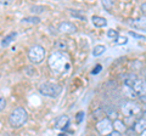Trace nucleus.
Wrapping results in <instances>:
<instances>
[{"instance_id": "nucleus-9", "label": "nucleus", "mask_w": 146, "mask_h": 136, "mask_svg": "<svg viewBox=\"0 0 146 136\" xmlns=\"http://www.w3.org/2000/svg\"><path fill=\"white\" fill-rule=\"evenodd\" d=\"M129 23L135 27V28H141V29H146V17H141V18L138 20H131Z\"/></svg>"}, {"instance_id": "nucleus-33", "label": "nucleus", "mask_w": 146, "mask_h": 136, "mask_svg": "<svg viewBox=\"0 0 146 136\" xmlns=\"http://www.w3.org/2000/svg\"><path fill=\"white\" fill-rule=\"evenodd\" d=\"M145 116H146V114H145Z\"/></svg>"}, {"instance_id": "nucleus-29", "label": "nucleus", "mask_w": 146, "mask_h": 136, "mask_svg": "<svg viewBox=\"0 0 146 136\" xmlns=\"http://www.w3.org/2000/svg\"><path fill=\"white\" fill-rule=\"evenodd\" d=\"M106 136H121V134L118 133V131H112L111 134H108V135H106Z\"/></svg>"}, {"instance_id": "nucleus-25", "label": "nucleus", "mask_w": 146, "mask_h": 136, "mask_svg": "<svg viewBox=\"0 0 146 136\" xmlns=\"http://www.w3.org/2000/svg\"><path fill=\"white\" fill-rule=\"evenodd\" d=\"M125 136H136V131L133 129H127L125 130Z\"/></svg>"}, {"instance_id": "nucleus-26", "label": "nucleus", "mask_w": 146, "mask_h": 136, "mask_svg": "<svg viewBox=\"0 0 146 136\" xmlns=\"http://www.w3.org/2000/svg\"><path fill=\"white\" fill-rule=\"evenodd\" d=\"M129 34L131 35V37H134V38H138V39H143V40H145L146 38L144 37V35H140V34H136V33H134V32H129Z\"/></svg>"}, {"instance_id": "nucleus-6", "label": "nucleus", "mask_w": 146, "mask_h": 136, "mask_svg": "<svg viewBox=\"0 0 146 136\" xmlns=\"http://www.w3.org/2000/svg\"><path fill=\"white\" fill-rule=\"evenodd\" d=\"M131 89H133V91L135 92V95H139V96H145V95H146V81L138 79Z\"/></svg>"}, {"instance_id": "nucleus-10", "label": "nucleus", "mask_w": 146, "mask_h": 136, "mask_svg": "<svg viewBox=\"0 0 146 136\" xmlns=\"http://www.w3.org/2000/svg\"><path fill=\"white\" fill-rule=\"evenodd\" d=\"M91 22H93V24L95 27H105L107 24L106 18L100 17V16H93V17H91Z\"/></svg>"}, {"instance_id": "nucleus-13", "label": "nucleus", "mask_w": 146, "mask_h": 136, "mask_svg": "<svg viewBox=\"0 0 146 136\" xmlns=\"http://www.w3.org/2000/svg\"><path fill=\"white\" fill-rule=\"evenodd\" d=\"M40 22V18L36 16H31V17H25L23 20L21 21L22 24H38Z\"/></svg>"}, {"instance_id": "nucleus-3", "label": "nucleus", "mask_w": 146, "mask_h": 136, "mask_svg": "<svg viewBox=\"0 0 146 136\" xmlns=\"http://www.w3.org/2000/svg\"><path fill=\"white\" fill-rule=\"evenodd\" d=\"M28 57H29V60L33 63L43 62L44 57H45V50H44V48L40 46V45H34V46H32L31 50L28 51Z\"/></svg>"}, {"instance_id": "nucleus-31", "label": "nucleus", "mask_w": 146, "mask_h": 136, "mask_svg": "<svg viewBox=\"0 0 146 136\" xmlns=\"http://www.w3.org/2000/svg\"><path fill=\"white\" fill-rule=\"evenodd\" d=\"M58 136H67V135H66V134H60Z\"/></svg>"}, {"instance_id": "nucleus-28", "label": "nucleus", "mask_w": 146, "mask_h": 136, "mask_svg": "<svg viewBox=\"0 0 146 136\" xmlns=\"http://www.w3.org/2000/svg\"><path fill=\"white\" fill-rule=\"evenodd\" d=\"M141 11H143V13H144L145 17H146V3L141 4Z\"/></svg>"}, {"instance_id": "nucleus-16", "label": "nucleus", "mask_w": 146, "mask_h": 136, "mask_svg": "<svg viewBox=\"0 0 146 136\" xmlns=\"http://www.w3.org/2000/svg\"><path fill=\"white\" fill-rule=\"evenodd\" d=\"M45 9L43 6H38V5H34V6H31V11L33 13H40V12H44Z\"/></svg>"}, {"instance_id": "nucleus-7", "label": "nucleus", "mask_w": 146, "mask_h": 136, "mask_svg": "<svg viewBox=\"0 0 146 136\" xmlns=\"http://www.w3.org/2000/svg\"><path fill=\"white\" fill-rule=\"evenodd\" d=\"M58 30L62 33H74L77 30V27L71 22H62L58 24Z\"/></svg>"}, {"instance_id": "nucleus-24", "label": "nucleus", "mask_w": 146, "mask_h": 136, "mask_svg": "<svg viewBox=\"0 0 146 136\" xmlns=\"http://www.w3.org/2000/svg\"><path fill=\"white\" fill-rule=\"evenodd\" d=\"M6 106V100L4 97H0V112L4 111V108Z\"/></svg>"}, {"instance_id": "nucleus-15", "label": "nucleus", "mask_w": 146, "mask_h": 136, "mask_svg": "<svg viewBox=\"0 0 146 136\" xmlns=\"http://www.w3.org/2000/svg\"><path fill=\"white\" fill-rule=\"evenodd\" d=\"M105 50H106V46H105V45H96V46L93 49V55L94 56H100L105 52Z\"/></svg>"}, {"instance_id": "nucleus-12", "label": "nucleus", "mask_w": 146, "mask_h": 136, "mask_svg": "<svg viewBox=\"0 0 146 136\" xmlns=\"http://www.w3.org/2000/svg\"><path fill=\"white\" fill-rule=\"evenodd\" d=\"M134 130L136 133H144L146 130V119H140L136 121L134 125Z\"/></svg>"}, {"instance_id": "nucleus-14", "label": "nucleus", "mask_w": 146, "mask_h": 136, "mask_svg": "<svg viewBox=\"0 0 146 136\" xmlns=\"http://www.w3.org/2000/svg\"><path fill=\"white\" fill-rule=\"evenodd\" d=\"M113 128H115L118 133H125V124L124 123H122V120L119 119H116L115 120V123H113Z\"/></svg>"}, {"instance_id": "nucleus-23", "label": "nucleus", "mask_w": 146, "mask_h": 136, "mask_svg": "<svg viewBox=\"0 0 146 136\" xmlns=\"http://www.w3.org/2000/svg\"><path fill=\"white\" fill-rule=\"evenodd\" d=\"M128 43V40H127V38L125 37H118L117 38V44H119V45H124V44H127Z\"/></svg>"}, {"instance_id": "nucleus-18", "label": "nucleus", "mask_w": 146, "mask_h": 136, "mask_svg": "<svg viewBox=\"0 0 146 136\" xmlns=\"http://www.w3.org/2000/svg\"><path fill=\"white\" fill-rule=\"evenodd\" d=\"M71 16L78 17V18H80V20H85V16L82 15L80 11H78V10H71Z\"/></svg>"}, {"instance_id": "nucleus-1", "label": "nucleus", "mask_w": 146, "mask_h": 136, "mask_svg": "<svg viewBox=\"0 0 146 136\" xmlns=\"http://www.w3.org/2000/svg\"><path fill=\"white\" fill-rule=\"evenodd\" d=\"M27 118H28V113L25 108L17 107L11 112L10 117H9V121H10V125L12 128H21L27 121Z\"/></svg>"}, {"instance_id": "nucleus-11", "label": "nucleus", "mask_w": 146, "mask_h": 136, "mask_svg": "<svg viewBox=\"0 0 146 136\" xmlns=\"http://www.w3.org/2000/svg\"><path fill=\"white\" fill-rule=\"evenodd\" d=\"M16 37H17L16 33H10L9 35H6V37L3 39V42H1V46H3V48H7L9 45H10V44L13 42V40H15Z\"/></svg>"}, {"instance_id": "nucleus-19", "label": "nucleus", "mask_w": 146, "mask_h": 136, "mask_svg": "<svg viewBox=\"0 0 146 136\" xmlns=\"http://www.w3.org/2000/svg\"><path fill=\"white\" fill-rule=\"evenodd\" d=\"M107 37H108L110 39H117V38H118L117 30H115V29H110V30H107Z\"/></svg>"}, {"instance_id": "nucleus-22", "label": "nucleus", "mask_w": 146, "mask_h": 136, "mask_svg": "<svg viewBox=\"0 0 146 136\" xmlns=\"http://www.w3.org/2000/svg\"><path fill=\"white\" fill-rule=\"evenodd\" d=\"M76 118H77V123H82L83 119H84V112L83 111L78 112V113H77V116H76Z\"/></svg>"}, {"instance_id": "nucleus-20", "label": "nucleus", "mask_w": 146, "mask_h": 136, "mask_svg": "<svg viewBox=\"0 0 146 136\" xmlns=\"http://www.w3.org/2000/svg\"><path fill=\"white\" fill-rule=\"evenodd\" d=\"M102 6L106 9V10H110V9L113 6V3L111 1V0H104V1H102Z\"/></svg>"}, {"instance_id": "nucleus-4", "label": "nucleus", "mask_w": 146, "mask_h": 136, "mask_svg": "<svg viewBox=\"0 0 146 136\" xmlns=\"http://www.w3.org/2000/svg\"><path fill=\"white\" fill-rule=\"evenodd\" d=\"M122 112L127 117H134L140 112V106L133 101H128L122 106Z\"/></svg>"}, {"instance_id": "nucleus-27", "label": "nucleus", "mask_w": 146, "mask_h": 136, "mask_svg": "<svg viewBox=\"0 0 146 136\" xmlns=\"http://www.w3.org/2000/svg\"><path fill=\"white\" fill-rule=\"evenodd\" d=\"M101 69H102V66H101V65H96V66H95V68L93 69V72H91V73H93V74H98Z\"/></svg>"}, {"instance_id": "nucleus-8", "label": "nucleus", "mask_w": 146, "mask_h": 136, "mask_svg": "<svg viewBox=\"0 0 146 136\" xmlns=\"http://www.w3.org/2000/svg\"><path fill=\"white\" fill-rule=\"evenodd\" d=\"M68 123H70V118L67 116H60L55 120V128L56 129H65L67 128Z\"/></svg>"}, {"instance_id": "nucleus-2", "label": "nucleus", "mask_w": 146, "mask_h": 136, "mask_svg": "<svg viewBox=\"0 0 146 136\" xmlns=\"http://www.w3.org/2000/svg\"><path fill=\"white\" fill-rule=\"evenodd\" d=\"M39 92L48 97H56L61 92V86L54 83H44L40 85Z\"/></svg>"}, {"instance_id": "nucleus-32", "label": "nucleus", "mask_w": 146, "mask_h": 136, "mask_svg": "<svg viewBox=\"0 0 146 136\" xmlns=\"http://www.w3.org/2000/svg\"><path fill=\"white\" fill-rule=\"evenodd\" d=\"M145 77H146V72H145Z\"/></svg>"}, {"instance_id": "nucleus-30", "label": "nucleus", "mask_w": 146, "mask_h": 136, "mask_svg": "<svg viewBox=\"0 0 146 136\" xmlns=\"http://www.w3.org/2000/svg\"><path fill=\"white\" fill-rule=\"evenodd\" d=\"M141 136H146V130L144 131V133H143V134H141Z\"/></svg>"}, {"instance_id": "nucleus-5", "label": "nucleus", "mask_w": 146, "mask_h": 136, "mask_svg": "<svg viewBox=\"0 0 146 136\" xmlns=\"http://www.w3.org/2000/svg\"><path fill=\"white\" fill-rule=\"evenodd\" d=\"M96 128L99 130V133L101 135H104V136H106V135L112 133V123L108 119H102L101 121H99Z\"/></svg>"}, {"instance_id": "nucleus-21", "label": "nucleus", "mask_w": 146, "mask_h": 136, "mask_svg": "<svg viewBox=\"0 0 146 136\" xmlns=\"http://www.w3.org/2000/svg\"><path fill=\"white\" fill-rule=\"evenodd\" d=\"M106 113H107V116L110 117V118H113V119H115V118H118V113L115 111V110H106Z\"/></svg>"}, {"instance_id": "nucleus-17", "label": "nucleus", "mask_w": 146, "mask_h": 136, "mask_svg": "<svg viewBox=\"0 0 146 136\" xmlns=\"http://www.w3.org/2000/svg\"><path fill=\"white\" fill-rule=\"evenodd\" d=\"M56 49L57 50H66V48H67V45H66V43L63 42V40H57L56 42Z\"/></svg>"}]
</instances>
